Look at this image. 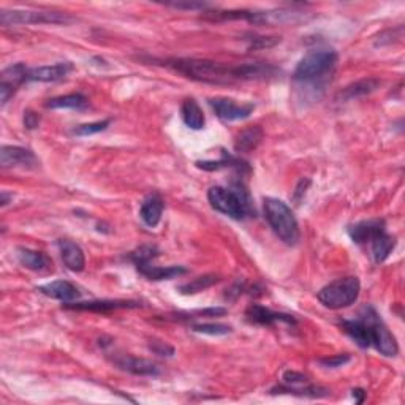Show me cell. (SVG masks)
Here are the masks:
<instances>
[{
	"instance_id": "ba28073f",
	"label": "cell",
	"mask_w": 405,
	"mask_h": 405,
	"mask_svg": "<svg viewBox=\"0 0 405 405\" xmlns=\"http://www.w3.org/2000/svg\"><path fill=\"white\" fill-rule=\"evenodd\" d=\"M209 105L213 107L214 113L217 114V118L225 122L247 119L255 109V105L252 103H237L236 100L225 97L209 98Z\"/></svg>"
},
{
	"instance_id": "e0dca14e",
	"label": "cell",
	"mask_w": 405,
	"mask_h": 405,
	"mask_svg": "<svg viewBox=\"0 0 405 405\" xmlns=\"http://www.w3.org/2000/svg\"><path fill=\"white\" fill-rule=\"evenodd\" d=\"M16 257H18V262L24 266V268L35 271V273H44V271H49L53 268L51 258L43 252L30 251V249L26 247H18Z\"/></svg>"
},
{
	"instance_id": "ac0fdd59",
	"label": "cell",
	"mask_w": 405,
	"mask_h": 405,
	"mask_svg": "<svg viewBox=\"0 0 405 405\" xmlns=\"http://www.w3.org/2000/svg\"><path fill=\"white\" fill-rule=\"evenodd\" d=\"M141 304L138 301H91V303H75V304H66V309L73 310H89V312H98V314H107L111 310L118 309H135L140 307Z\"/></svg>"
},
{
	"instance_id": "44dd1931",
	"label": "cell",
	"mask_w": 405,
	"mask_h": 405,
	"mask_svg": "<svg viewBox=\"0 0 405 405\" xmlns=\"http://www.w3.org/2000/svg\"><path fill=\"white\" fill-rule=\"evenodd\" d=\"M181 116L184 124L192 130H201L204 124H206V119H204L203 109L199 108L195 98H187L184 100L181 107Z\"/></svg>"
},
{
	"instance_id": "603a6c76",
	"label": "cell",
	"mask_w": 405,
	"mask_h": 405,
	"mask_svg": "<svg viewBox=\"0 0 405 405\" xmlns=\"http://www.w3.org/2000/svg\"><path fill=\"white\" fill-rule=\"evenodd\" d=\"M380 84H381V81L379 80V78H364V80H359L357 82H353V84L347 86L339 93V97L342 100H353V98L366 97V96H369V93L375 92Z\"/></svg>"
},
{
	"instance_id": "2e32d148",
	"label": "cell",
	"mask_w": 405,
	"mask_h": 405,
	"mask_svg": "<svg viewBox=\"0 0 405 405\" xmlns=\"http://www.w3.org/2000/svg\"><path fill=\"white\" fill-rule=\"evenodd\" d=\"M384 230H385V222L380 219H372V220L358 222V224L352 225L350 228H348V235H350L353 242L368 244Z\"/></svg>"
},
{
	"instance_id": "d4e9b609",
	"label": "cell",
	"mask_w": 405,
	"mask_h": 405,
	"mask_svg": "<svg viewBox=\"0 0 405 405\" xmlns=\"http://www.w3.org/2000/svg\"><path fill=\"white\" fill-rule=\"evenodd\" d=\"M342 330L347 332L352 339L358 343L361 348H369L370 347V336H369V330L366 326L364 321L361 318L357 320H343L342 323Z\"/></svg>"
},
{
	"instance_id": "484cf974",
	"label": "cell",
	"mask_w": 405,
	"mask_h": 405,
	"mask_svg": "<svg viewBox=\"0 0 405 405\" xmlns=\"http://www.w3.org/2000/svg\"><path fill=\"white\" fill-rule=\"evenodd\" d=\"M87 98L82 93H69L48 100L46 108L49 109H84L87 108Z\"/></svg>"
},
{
	"instance_id": "7c38bea8",
	"label": "cell",
	"mask_w": 405,
	"mask_h": 405,
	"mask_svg": "<svg viewBox=\"0 0 405 405\" xmlns=\"http://www.w3.org/2000/svg\"><path fill=\"white\" fill-rule=\"evenodd\" d=\"M246 317L253 325L262 326H273L276 323H287V325H296V320L291 315L273 312L271 309H266L258 304H252L251 307L246 310Z\"/></svg>"
},
{
	"instance_id": "6da1fadb",
	"label": "cell",
	"mask_w": 405,
	"mask_h": 405,
	"mask_svg": "<svg viewBox=\"0 0 405 405\" xmlns=\"http://www.w3.org/2000/svg\"><path fill=\"white\" fill-rule=\"evenodd\" d=\"M166 65L190 80L208 84H233L240 81L266 80L276 75L274 66L264 64L226 65L206 59H171Z\"/></svg>"
},
{
	"instance_id": "8d00e7d4",
	"label": "cell",
	"mask_w": 405,
	"mask_h": 405,
	"mask_svg": "<svg viewBox=\"0 0 405 405\" xmlns=\"http://www.w3.org/2000/svg\"><path fill=\"white\" fill-rule=\"evenodd\" d=\"M10 199H13V195L7 192H2V195H0V203H2V206H7Z\"/></svg>"
},
{
	"instance_id": "d590c367",
	"label": "cell",
	"mask_w": 405,
	"mask_h": 405,
	"mask_svg": "<svg viewBox=\"0 0 405 405\" xmlns=\"http://www.w3.org/2000/svg\"><path fill=\"white\" fill-rule=\"evenodd\" d=\"M170 7H174V8H186V10H204L208 8L209 5L208 3H201V2H177V3H168Z\"/></svg>"
},
{
	"instance_id": "74e56055",
	"label": "cell",
	"mask_w": 405,
	"mask_h": 405,
	"mask_svg": "<svg viewBox=\"0 0 405 405\" xmlns=\"http://www.w3.org/2000/svg\"><path fill=\"white\" fill-rule=\"evenodd\" d=\"M353 396H358V404H361L366 397V393L363 390H353Z\"/></svg>"
},
{
	"instance_id": "30bf717a",
	"label": "cell",
	"mask_w": 405,
	"mask_h": 405,
	"mask_svg": "<svg viewBox=\"0 0 405 405\" xmlns=\"http://www.w3.org/2000/svg\"><path fill=\"white\" fill-rule=\"evenodd\" d=\"M0 165L2 168H33L38 165V160L30 149L3 146L0 151Z\"/></svg>"
},
{
	"instance_id": "5b68a950",
	"label": "cell",
	"mask_w": 405,
	"mask_h": 405,
	"mask_svg": "<svg viewBox=\"0 0 405 405\" xmlns=\"http://www.w3.org/2000/svg\"><path fill=\"white\" fill-rule=\"evenodd\" d=\"M361 291V284H359L358 277H342L331 282L326 287L321 288L318 291V301L323 304L325 307L337 310L352 306L357 301Z\"/></svg>"
},
{
	"instance_id": "4316f807",
	"label": "cell",
	"mask_w": 405,
	"mask_h": 405,
	"mask_svg": "<svg viewBox=\"0 0 405 405\" xmlns=\"http://www.w3.org/2000/svg\"><path fill=\"white\" fill-rule=\"evenodd\" d=\"M219 282H220L219 276L204 274V276L197 277V279H193L192 282H187V284L181 285L179 288H177V291H179L181 295H197V293L208 290V288L219 284Z\"/></svg>"
},
{
	"instance_id": "f546056e",
	"label": "cell",
	"mask_w": 405,
	"mask_h": 405,
	"mask_svg": "<svg viewBox=\"0 0 405 405\" xmlns=\"http://www.w3.org/2000/svg\"><path fill=\"white\" fill-rule=\"evenodd\" d=\"M192 330L195 332H201V334L225 336L231 332V326H226L222 323H199V325H193Z\"/></svg>"
},
{
	"instance_id": "ffe728a7",
	"label": "cell",
	"mask_w": 405,
	"mask_h": 405,
	"mask_svg": "<svg viewBox=\"0 0 405 405\" xmlns=\"http://www.w3.org/2000/svg\"><path fill=\"white\" fill-rule=\"evenodd\" d=\"M264 136L263 129L258 125H252V127H247V129H244L240 135L236 136L235 140V151L236 152H252L255 151L260 146V143H262Z\"/></svg>"
},
{
	"instance_id": "7402d4cb",
	"label": "cell",
	"mask_w": 405,
	"mask_h": 405,
	"mask_svg": "<svg viewBox=\"0 0 405 405\" xmlns=\"http://www.w3.org/2000/svg\"><path fill=\"white\" fill-rule=\"evenodd\" d=\"M370 244V251H372V257L375 263H384L385 260L390 257L391 252L396 247V237L388 235L386 230L380 231Z\"/></svg>"
},
{
	"instance_id": "277c9868",
	"label": "cell",
	"mask_w": 405,
	"mask_h": 405,
	"mask_svg": "<svg viewBox=\"0 0 405 405\" xmlns=\"http://www.w3.org/2000/svg\"><path fill=\"white\" fill-rule=\"evenodd\" d=\"M264 217L273 231L287 246H296L299 241V225L293 210L287 203L277 198H264Z\"/></svg>"
},
{
	"instance_id": "5bb4252c",
	"label": "cell",
	"mask_w": 405,
	"mask_h": 405,
	"mask_svg": "<svg viewBox=\"0 0 405 405\" xmlns=\"http://www.w3.org/2000/svg\"><path fill=\"white\" fill-rule=\"evenodd\" d=\"M38 291L43 293L44 296L57 299V301H62V303H73L81 298L80 288L66 280L49 282V284L38 287Z\"/></svg>"
},
{
	"instance_id": "9c48e42d",
	"label": "cell",
	"mask_w": 405,
	"mask_h": 405,
	"mask_svg": "<svg viewBox=\"0 0 405 405\" xmlns=\"http://www.w3.org/2000/svg\"><path fill=\"white\" fill-rule=\"evenodd\" d=\"M27 66L24 64H15L5 69L0 75V102L7 105L15 96L16 89L27 82Z\"/></svg>"
},
{
	"instance_id": "7a4b0ae2",
	"label": "cell",
	"mask_w": 405,
	"mask_h": 405,
	"mask_svg": "<svg viewBox=\"0 0 405 405\" xmlns=\"http://www.w3.org/2000/svg\"><path fill=\"white\" fill-rule=\"evenodd\" d=\"M337 53L332 49L318 48L310 51L299 60L293 78L298 82H320L334 71L337 65Z\"/></svg>"
},
{
	"instance_id": "8992f818",
	"label": "cell",
	"mask_w": 405,
	"mask_h": 405,
	"mask_svg": "<svg viewBox=\"0 0 405 405\" xmlns=\"http://www.w3.org/2000/svg\"><path fill=\"white\" fill-rule=\"evenodd\" d=\"M359 318L364 321L369 330L370 347H375L385 357H396L399 352L396 337L391 334V331L388 330V326L380 318V315L377 314V310L370 306L364 307Z\"/></svg>"
},
{
	"instance_id": "83f0119b",
	"label": "cell",
	"mask_w": 405,
	"mask_h": 405,
	"mask_svg": "<svg viewBox=\"0 0 405 405\" xmlns=\"http://www.w3.org/2000/svg\"><path fill=\"white\" fill-rule=\"evenodd\" d=\"M222 155H224V157H222V160H217V162H197V166L206 171H214L220 168H237V170L246 168V163L235 159L233 155H228L226 152H224Z\"/></svg>"
},
{
	"instance_id": "d6a6232c",
	"label": "cell",
	"mask_w": 405,
	"mask_h": 405,
	"mask_svg": "<svg viewBox=\"0 0 405 405\" xmlns=\"http://www.w3.org/2000/svg\"><path fill=\"white\" fill-rule=\"evenodd\" d=\"M249 40H251V49L271 48L280 42L279 38H276V37H252V38H249Z\"/></svg>"
},
{
	"instance_id": "4fadbf2b",
	"label": "cell",
	"mask_w": 405,
	"mask_h": 405,
	"mask_svg": "<svg viewBox=\"0 0 405 405\" xmlns=\"http://www.w3.org/2000/svg\"><path fill=\"white\" fill-rule=\"evenodd\" d=\"M71 69H73V65H71L70 62L35 66V69L27 70V81H38V82L60 81L70 73Z\"/></svg>"
},
{
	"instance_id": "e575fe53",
	"label": "cell",
	"mask_w": 405,
	"mask_h": 405,
	"mask_svg": "<svg viewBox=\"0 0 405 405\" xmlns=\"http://www.w3.org/2000/svg\"><path fill=\"white\" fill-rule=\"evenodd\" d=\"M151 350L154 353L160 354V357H173V354H174V348L168 347L163 342H152L151 343Z\"/></svg>"
},
{
	"instance_id": "cb8c5ba5",
	"label": "cell",
	"mask_w": 405,
	"mask_h": 405,
	"mask_svg": "<svg viewBox=\"0 0 405 405\" xmlns=\"http://www.w3.org/2000/svg\"><path fill=\"white\" fill-rule=\"evenodd\" d=\"M138 271H140L144 277H147L149 280H170L174 279V277L187 274V269L184 266H166V268H163V266L147 264Z\"/></svg>"
},
{
	"instance_id": "4dcf8cb0",
	"label": "cell",
	"mask_w": 405,
	"mask_h": 405,
	"mask_svg": "<svg viewBox=\"0 0 405 405\" xmlns=\"http://www.w3.org/2000/svg\"><path fill=\"white\" fill-rule=\"evenodd\" d=\"M111 120H100V122H91V124H82L80 127H76L73 130L75 135L78 136H91V135H96V133L100 132H105L109 127Z\"/></svg>"
},
{
	"instance_id": "52a82bcc",
	"label": "cell",
	"mask_w": 405,
	"mask_h": 405,
	"mask_svg": "<svg viewBox=\"0 0 405 405\" xmlns=\"http://www.w3.org/2000/svg\"><path fill=\"white\" fill-rule=\"evenodd\" d=\"M71 16L60 11L48 10H2L0 11V24L18 26V24H66Z\"/></svg>"
},
{
	"instance_id": "d6986e66",
	"label": "cell",
	"mask_w": 405,
	"mask_h": 405,
	"mask_svg": "<svg viewBox=\"0 0 405 405\" xmlns=\"http://www.w3.org/2000/svg\"><path fill=\"white\" fill-rule=\"evenodd\" d=\"M163 199L159 195H151L144 199L140 209V215L144 224H146L149 228H155L162 220V214H163Z\"/></svg>"
},
{
	"instance_id": "836d02e7",
	"label": "cell",
	"mask_w": 405,
	"mask_h": 405,
	"mask_svg": "<svg viewBox=\"0 0 405 405\" xmlns=\"http://www.w3.org/2000/svg\"><path fill=\"white\" fill-rule=\"evenodd\" d=\"M40 116L37 113H33V111H26L24 113V127L27 130H33L37 129L38 125H40Z\"/></svg>"
},
{
	"instance_id": "8fae6325",
	"label": "cell",
	"mask_w": 405,
	"mask_h": 405,
	"mask_svg": "<svg viewBox=\"0 0 405 405\" xmlns=\"http://www.w3.org/2000/svg\"><path fill=\"white\" fill-rule=\"evenodd\" d=\"M113 364L133 375H140V377L160 375V369L157 364L143 358L130 357V354H116V357L113 358Z\"/></svg>"
},
{
	"instance_id": "9a60e30c",
	"label": "cell",
	"mask_w": 405,
	"mask_h": 405,
	"mask_svg": "<svg viewBox=\"0 0 405 405\" xmlns=\"http://www.w3.org/2000/svg\"><path fill=\"white\" fill-rule=\"evenodd\" d=\"M60 257L64 260V264L73 273H81L86 266V257L82 249L69 240H60L57 242Z\"/></svg>"
},
{
	"instance_id": "f1b7e54d",
	"label": "cell",
	"mask_w": 405,
	"mask_h": 405,
	"mask_svg": "<svg viewBox=\"0 0 405 405\" xmlns=\"http://www.w3.org/2000/svg\"><path fill=\"white\" fill-rule=\"evenodd\" d=\"M159 255V249L155 246H141L140 249H136L135 252L130 253V260L135 263L136 269H141L144 266L151 264L154 258H157Z\"/></svg>"
},
{
	"instance_id": "3957f363",
	"label": "cell",
	"mask_w": 405,
	"mask_h": 405,
	"mask_svg": "<svg viewBox=\"0 0 405 405\" xmlns=\"http://www.w3.org/2000/svg\"><path fill=\"white\" fill-rule=\"evenodd\" d=\"M208 199L215 210L228 215L231 219L241 220L252 214L251 198L241 184L235 186V188H225L220 186L210 187Z\"/></svg>"
},
{
	"instance_id": "1f68e13d",
	"label": "cell",
	"mask_w": 405,
	"mask_h": 405,
	"mask_svg": "<svg viewBox=\"0 0 405 405\" xmlns=\"http://www.w3.org/2000/svg\"><path fill=\"white\" fill-rule=\"evenodd\" d=\"M350 359H352L350 354H336V357L320 359V364L325 366V368L336 369V368H342V366H345L347 363H350Z\"/></svg>"
}]
</instances>
